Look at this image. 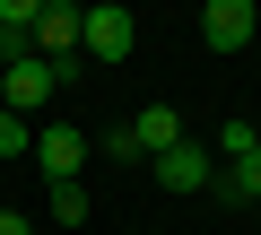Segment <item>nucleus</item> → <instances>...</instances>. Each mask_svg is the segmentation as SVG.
<instances>
[{
    "label": "nucleus",
    "instance_id": "nucleus-4",
    "mask_svg": "<svg viewBox=\"0 0 261 235\" xmlns=\"http://www.w3.org/2000/svg\"><path fill=\"white\" fill-rule=\"evenodd\" d=\"M252 27H261L252 0H209V9H200V44H209V53H244Z\"/></svg>",
    "mask_w": 261,
    "mask_h": 235
},
{
    "label": "nucleus",
    "instance_id": "nucleus-5",
    "mask_svg": "<svg viewBox=\"0 0 261 235\" xmlns=\"http://www.w3.org/2000/svg\"><path fill=\"white\" fill-rule=\"evenodd\" d=\"M122 131H130V148H140V157L157 166L166 148H183V113H174V105H140V113H130Z\"/></svg>",
    "mask_w": 261,
    "mask_h": 235
},
{
    "label": "nucleus",
    "instance_id": "nucleus-7",
    "mask_svg": "<svg viewBox=\"0 0 261 235\" xmlns=\"http://www.w3.org/2000/svg\"><path fill=\"white\" fill-rule=\"evenodd\" d=\"M35 9L44 0H0V70L35 61Z\"/></svg>",
    "mask_w": 261,
    "mask_h": 235
},
{
    "label": "nucleus",
    "instance_id": "nucleus-13",
    "mask_svg": "<svg viewBox=\"0 0 261 235\" xmlns=\"http://www.w3.org/2000/svg\"><path fill=\"white\" fill-rule=\"evenodd\" d=\"M0 235H35V218H18V209H0Z\"/></svg>",
    "mask_w": 261,
    "mask_h": 235
},
{
    "label": "nucleus",
    "instance_id": "nucleus-15",
    "mask_svg": "<svg viewBox=\"0 0 261 235\" xmlns=\"http://www.w3.org/2000/svg\"><path fill=\"white\" fill-rule=\"evenodd\" d=\"M140 235H157V226H140Z\"/></svg>",
    "mask_w": 261,
    "mask_h": 235
},
{
    "label": "nucleus",
    "instance_id": "nucleus-6",
    "mask_svg": "<svg viewBox=\"0 0 261 235\" xmlns=\"http://www.w3.org/2000/svg\"><path fill=\"white\" fill-rule=\"evenodd\" d=\"M157 183H166V192H209V183H218V166H209V148H200V140H183V148H166V157H157Z\"/></svg>",
    "mask_w": 261,
    "mask_h": 235
},
{
    "label": "nucleus",
    "instance_id": "nucleus-2",
    "mask_svg": "<svg viewBox=\"0 0 261 235\" xmlns=\"http://www.w3.org/2000/svg\"><path fill=\"white\" fill-rule=\"evenodd\" d=\"M130 44H140V18L122 9V0H105V9H87V61H130Z\"/></svg>",
    "mask_w": 261,
    "mask_h": 235
},
{
    "label": "nucleus",
    "instance_id": "nucleus-9",
    "mask_svg": "<svg viewBox=\"0 0 261 235\" xmlns=\"http://www.w3.org/2000/svg\"><path fill=\"white\" fill-rule=\"evenodd\" d=\"M209 192H218V200H252V209H261V148H252V157H235Z\"/></svg>",
    "mask_w": 261,
    "mask_h": 235
},
{
    "label": "nucleus",
    "instance_id": "nucleus-8",
    "mask_svg": "<svg viewBox=\"0 0 261 235\" xmlns=\"http://www.w3.org/2000/svg\"><path fill=\"white\" fill-rule=\"evenodd\" d=\"M53 87H61V79H53V61H18V70H9V113L53 105Z\"/></svg>",
    "mask_w": 261,
    "mask_h": 235
},
{
    "label": "nucleus",
    "instance_id": "nucleus-12",
    "mask_svg": "<svg viewBox=\"0 0 261 235\" xmlns=\"http://www.w3.org/2000/svg\"><path fill=\"white\" fill-rule=\"evenodd\" d=\"M252 148H261L252 122H218V157H252Z\"/></svg>",
    "mask_w": 261,
    "mask_h": 235
},
{
    "label": "nucleus",
    "instance_id": "nucleus-3",
    "mask_svg": "<svg viewBox=\"0 0 261 235\" xmlns=\"http://www.w3.org/2000/svg\"><path fill=\"white\" fill-rule=\"evenodd\" d=\"M87 44V9H70V0H44L35 9V61H70Z\"/></svg>",
    "mask_w": 261,
    "mask_h": 235
},
{
    "label": "nucleus",
    "instance_id": "nucleus-11",
    "mask_svg": "<svg viewBox=\"0 0 261 235\" xmlns=\"http://www.w3.org/2000/svg\"><path fill=\"white\" fill-rule=\"evenodd\" d=\"M0 157H35V131H27V113L0 105Z\"/></svg>",
    "mask_w": 261,
    "mask_h": 235
},
{
    "label": "nucleus",
    "instance_id": "nucleus-1",
    "mask_svg": "<svg viewBox=\"0 0 261 235\" xmlns=\"http://www.w3.org/2000/svg\"><path fill=\"white\" fill-rule=\"evenodd\" d=\"M87 157H96V140H87L79 122H44V131H35V166H44V183H79Z\"/></svg>",
    "mask_w": 261,
    "mask_h": 235
},
{
    "label": "nucleus",
    "instance_id": "nucleus-14",
    "mask_svg": "<svg viewBox=\"0 0 261 235\" xmlns=\"http://www.w3.org/2000/svg\"><path fill=\"white\" fill-rule=\"evenodd\" d=\"M0 105H9V70H0Z\"/></svg>",
    "mask_w": 261,
    "mask_h": 235
},
{
    "label": "nucleus",
    "instance_id": "nucleus-10",
    "mask_svg": "<svg viewBox=\"0 0 261 235\" xmlns=\"http://www.w3.org/2000/svg\"><path fill=\"white\" fill-rule=\"evenodd\" d=\"M53 226H87V183H53Z\"/></svg>",
    "mask_w": 261,
    "mask_h": 235
}]
</instances>
